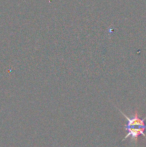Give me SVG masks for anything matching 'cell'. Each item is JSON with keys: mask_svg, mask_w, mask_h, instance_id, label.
Here are the masks:
<instances>
[{"mask_svg": "<svg viewBox=\"0 0 146 147\" xmlns=\"http://www.w3.org/2000/svg\"><path fill=\"white\" fill-rule=\"evenodd\" d=\"M127 120V124L125 125L127 135L126 138H136L139 135L145 136V130H146V123L145 118H140L137 115V113L133 117L125 116Z\"/></svg>", "mask_w": 146, "mask_h": 147, "instance_id": "6da1fadb", "label": "cell"}]
</instances>
